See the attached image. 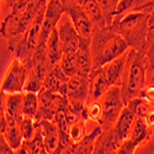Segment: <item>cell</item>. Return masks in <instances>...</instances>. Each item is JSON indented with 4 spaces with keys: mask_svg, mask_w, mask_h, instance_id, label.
<instances>
[{
    "mask_svg": "<svg viewBox=\"0 0 154 154\" xmlns=\"http://www.w3.org/2000/svg\"><path fill=\"white\" fill-rule=\"evenodd\" d=\"M15 153H17V154H45V153H47L40 125L37 127L35 136L30 140H23L20 148Z\"/></svg>",
    "mask_w": 154,
    "mask_h": 154,
    "instance_id": "cell-22",
    "label": "cell"
},
{
    "mask_svg": "<svg viewBox=\"0 0 154 154\" xmlns=\"http://www.w3.org/2000/svg\"><path fill=\"white\" fill-rule=\"evenodd\" d=\"M83 116L86 121H93V122L99 123V121L102 116V104H101L100 99L86 102Z\"/></svg>",
    "mask_w": 154,
    "mask_h": 154,
    "instance_id": "cell-28",
    "label": "cell"
},
{
    "mask_svg": "<svg viewBox=\"0 0 154 154\" xmlns=\"http://www.w3.org/2000/svg\"><path fill=\"white\" fill-rule=\"evenodd\" d=\"M4 2L6 3V5H8L9 8H12V6H14V5L19 2V0H4Z\"/></svg>",
    "mask_w": 154,
    "mask_h": 154,
    "instance_id": "cell-41",
    "label": "cell"
},
{
    "mask_svg": "<svg viewBox=\"0 0 154 154\" xmlns=\"http://www.w3.org/2000/svg\"><path fill=\"white\" fill-rule=\"evenodd\" d=\"M152 10V0H121L116 10L115 20H120L123 16L128 14H133V12H150Z\"/></svg>",
    "mask_w": 154,
    "mask_h": 154,
    "instance_id": "cell-21",
    "label": "cell"
},
{
    "mask_svg": "<svg viewBox=\"0 0 154 154\" xmlns=\"http://www.w3.org/2000/svg\"><path fill=\"white\" fill-rule=\"evenodd\" d=\"M58 93H51L45 89H41L38 93V113H37V121L41 120H52L54 121L57 106H58Z\"/></svg>",
    "mask_w": 154,
    "mask_h": 154,
    "instance_id": "cell-11",
    "label": "cell"
},
{
    "mask_svg": "<svg viewBox=\"0 0 154 154\" xmlns=\"http://www.w3.org/2000/svg\"><path fill=\"white\" fill-rule=\"evenodd\" d=\"M63 15H64V10H63V5L60 0H48L46 12H45L43 25H42V32L38 42L47 45L48 37L57 29Z\"/></svg>",
    "mask_w": 154,
    "mask_h": 154,
    "instance_id": "cell-9",
    "label": "cell"
},
{
    "mask_svg": "<svg viewBox=\"0 0 154 154\" xmlns=\"http://www.w3.org/2000/svg\"><path fill=\"white\" fill-rule=\"evenodd\" d=\"M139 96L143 97L144 100H147L152 106H154V84L147 83V85L144 86V89L142 90Z\"/></svg>",
    "mask_w": 154,
    "mask_h": 154,
    "instance_id": "cell-35",
    "label": "cell"
},
{
    "mask_svg": "<svg viewBox=\"0 0 154 154\" xmlns=\"http://www.w3.org/2000/svg\"><path fill=\"white\" fill-rule=\"evenodd\" d=\"M0 153L2 154H12V153H15L14 148L10 146V143L8 142L6 138L3 134L0 136Z\"/></svg>",
    "mask_w": 154,
    "mask_h": 154,
    "instance_id": "cell-37",
    "label": "cell"
},
{
    "mask_svg": "<svg viewBox=\"0 0 154 154\" xmlns=\"http://www.w3.org/2000/svg\"><path fill=\"white\" fill-rule=\"evenodd\" d=\"M38 125H40L43 134L47 153L54 154L60 142V132L57 123L52 120H41Z\"/></svg>",
    "mask_w": 154,
    "mask_h": 154,
    "instance_id": "cell-16",
    "label": "cell"
},
{
    "mask_svg": "<svg viewBox=\"0 0 154 154\" xmlns=\"http://www.w3.org/2000/svg\"><path fill=\"white\" fill-rule=\"evenodd\" d=\"M152 9H154V0H152Z\"/></svg>",
    "mask_w": 154,
    "mask_h": 154,
    "instance_id": "cell-43",
    "label": "cell"
},
{
    "mask_svg": "<svg viewBox=\"0 0 154 154\" xmlns=\"http://www.w3.org/2000/svg\"><path fill=\"white\" fill-rule=\"evenodd\" d=\"M68 79H69V76L64 74L60 64H57L53 68H51L49 72L47 73L42 89L48 90L51 93H58V94L66 95Z\"/></svg>",
    "mask_w": 154,
    "mask_h": 154,
    "instance_id": "cell-12",
    "label": "cell"
},
{
    "mask_svg": "<svg viewBox=\"0 0 154 154\" xmlns=\"http://www.w3.org/2000/svg\"><path fill=\"white\" fill-rule=\"evenodd\" d=\"M78 2H79V3H80V4H84V3H85V2H86V0H78Z\"/></svg>",
    "mask_w": 154,
    "mask_h": 154,
    "instance_id": "cell-42",
    "label": "cell"
},
{
    "mask_svg": "<svg viewBox=\"0 0 154 154\" xmlns=\"http://www.w3.org/2000/svg\"><path fill=\"white\" fill-rule=\"evenodd\" d=\"M138 147H139V146L134 142L133 139L128 138V139L123 140L122 144L120 146V148L117 149L116 153H117V154H133V153L137 150Z\"/></svg>",
    "mask_w": 154,
    "mask_h": 154,
    "instance_id": "cell-34",
    "label": "cell"
},
{
    "mask_svg": "<svg viewBox=\"0 0 154 154\" xmlns=\"http://www.w3.org/2000/svg\"><path fill=\"white\" fill-rule=\"evenodd\" d=\"M146 54L148 58L154 57V32H152V31L149 33V45H148V49H147Z\"/></svg>",
    "mask_w": 154,
    "mask_h": 154,
    "instance_id": "cell-39",
    "label": "cell"
},
{
    "mask_svg": "<svg viewBox=\"0 0 154 154\" xmlns=\"http://www.w3.org/2000/svg\"><path fill=\"white\" fill-rule=\"evenodd\" d=\"M38 123H40V121H37L36 119L23 116V119L20 121V128L22 132L23 140H30L35 136Z\"/></svg>",
    "mask_w": 154,
    "mask_h": 154,
    "instance_id": "cell-33",
    "label": "cell"
},
{
    "mask_svg": "<svg viewBox=\"0 0 154 154\" xmlns=\"http://www.w3.org/2000/svg\"><path fill=\"white\" fill-rule=\"evenodd\" d=\"M136 120H137L136 115L130 109H128V107H125L123 111L120 115L119 120L116 121L115 126L112 127L113 128V132H115V137H116L117 142L120 144H122L123 140L130 138L132 127H133Z\"/></svg>",
    "mask_w": 154,
    "mask_h": 154,
    "instance_id": "cell-15",
    "label": "cell"
},
{
    "mask_svg": "<svg viewBox=\"0 0 154 154\" xmlns=\"http://www.w3.org/2000/svg\"><path fill=\"white\" fill-rule=\"evenodd\" d=\"M147 83L154 84V57H147Z\"/></svg>",
    "mask_w": 154,
    "mask_h": 154,
    "instance_id": "cell-36",
    "label": "cell"
},
{
    "mask_svg": "<svg viewBox=\"0 0 154 154\" xmlns=\"http://www.w3.org/2000/svg\"><path fill=\"white\" fill-rule=\"evenodd\" d=\"M110 83L107 76L104 72V68L93 69L90 76H89V99L88 101L99 100L105 91L110 88Z\"/></svg>",
    "mask_w": 154,
    "mask_h": 154,
    "instance_id": "cell-14",
    "label": "cell"
},
{
    "mask_svg": "<svg viewBox=\"0 0 154 154\" xmlns=\"http://www.w3.org/2000/svg\"><path fill=\"white\" fill-rule=\"evenodd\" d=\"M90 46L93 69L102 68L105 64L119 58L130 49V46L125 38L111 27L94 30Z\"/></svg>",
    "mask_w": 154,
    "mask_h": 154,
    "instance_id": "cell-2",
    "label": "cell"
},
{
    "mask_svg": "<svg viewBox=\"0 0 154 154\" xmlns=\"http://www.w3.org/2000/svg\"><path fill=\"white\" fill-rule=\"evenodd\" d=\"M102 128L100 126H97L95 130L86 134L80 142L78 143H73L69 149L67 150V153H72V154H90V153H94V149H95V140L97 138V136L101 133Z\"/></svg>",
    "mask_w": 154,
    "mask_h": 154,
    "instance_id": "cell-23",
    "label": "cell"
},
{
    "mask_svg": "<svg viewBox=\"0 0 154 154\" xmlns=\"http://www.w3.org/2000/svg\"><path fill=\"white\" fill-rule=\"evenodd\" d=\"M58 33L63 47V53H75L78 51L82 36L75 30L69 16L64 14L58 23Z\"/></svg>",
    "mask_w": 154,
    "mask_h": 154,
    "instance_id": "cell-10",
    "label": "cell"
},
{
    "mask_svg": "<svg viewBox=\"0 0 154 154\" xmlns=\"http://www.w3.org/2000/svg\"><path fill=\"white\" fill-rule=\"evenodd\" d=\"M64 14H67L72 20L78 33L88 40H91L94 33V26L89 20L86 12L78 0H60Z\"/></svg>",
    "mask_w": 154,
    "mask_h": 154,
    "instance_id": "cell-7",
    "label": "cell"
},
{
    "mask_svg": "<svg viewBox=\"0 0 154 154\" xmlns=\"http://www.w3.org/2000/svg\"><path fill=\"white\" fill-rule=\"evenodd\" d=\"M38 113V94L26 91L23 93V116L37 120Z\"/></svg>",
    "mask_w": 154,
    "mask_h": 154,
    "instance_id": "cell-27",
    "label": "cell"
},
{
    "mask_svg": "<svg viewBox=\"0 0 154 154\" xmlns=\"http://www.w3.org/2000/svg\"><path fill=\"white\" fill-rule=\"evenodd\" d=\"M126 107L130 109L137 117L143 119L146 115H147V112H148L152 107H154V106H152L149 102H148L147 100H144L143 97L137 96V97H134V99H132V100L128 101L127 105H126Z\"/></svg>",
    "mask_w": 154,
    "mask_h": 154,
    "instance_id": "cell-30",
    "label": "cell"
},
{
    "mask_svg": "<svg viewBox=\"0 0 154 154\" xmlns=\"http://www.w3.org/2000/svg\"><path fill=\"white\" fill-rule=\"evenodd\" d=\"M149 27H150V31L154 32V9L150 11V16H149Z\"/></svg>",
    "mask_w": 154,
    "mask_h": 154,
    "instance_id": "cell-40",
    "label": "cell"
},
{
    "mask_svg": "<svg viewBox=\"0 0 154 154\" xmlns=\"http://www.w3.org/2000/svg\"><path fill=\"white\" fill-rule=\"evenodd\" d=\"M83 8L86 12L89 20H90V22L93 23L94 30L109 27L104 12H102L101 8L95 3V0H86V2L83 4Z\"/></svg>",
    "mask_w": 154,
    "mask_h": 154,
    "instance_id": "cell-24",
    "label": "cell"
},
{
    "mask_svg": "<svg viewBox=\"0 0 154 154\" xmlns=\"http://www.w3.org/2000/svg\"><path fill=\"white\" fill-rule=\"evenodd\" d=\"M60 67L67 76H73L78 73V62H76V52L75 53H64L60 60Z\"/></svg>",
    "mask_w": 154,
    "mask_h": 154,
    "instance_id": "cell-31",
    "label": "cell"
},
{
    "mask_svg": "<svg viewBox=\"0 0 154 154\" xmlns=\"http://www.w3.org/2000/svg\"><path fill=\"white\" fill-rule=\"evenodd\" d=\"M120 143L117 142L116 137H115L113 128H109V130H102L101 133L97 136L95 140V154H111L116 153L117 149L120 148Z\"/></svg>",
    "mask_w": 154,
    "mask_h": 154,
    "instance_id": "cell-19",
    "label": "cell"
},
{
    "mask_svg": "<svg viewBox=\"0 0 154 154\" xmlns=\"http://www.w3.org/2000/svg\"><path fill=\"white\" fill-rule=\"evenodd\" d=\"M143 120L148 125V127H150V128H153V130H154V107H152L147 112V115L143 117Z\"/></svg>",
    "mask_w": 154,
    "mask_h": 154,
    "instance_id": "cell-38",
    "label": "cell"
},
{
    "mask_svg": "<svg viewBox=\"0 0 154 154\" xmlns=\"http://www.w3.org/2000/svg\"><path fill=\"white\" fill-rule=\"evenodd\" d=\"M127 56H128V51L126 53H123L122 56H120L119 58L109 62L107 64H105V66L102 67L106 76H107L110 85H120L121 86L122 76H123V73L126 69Z\"/></svg>",
    "mask_w": 154,
    "mask_h": 154,
    "instance_id": "cell-18",
    "label": "cell"
},
{
    "mask_svg": "<svg viewBox=\"0 0 154 154\" xmlns=\"http://www.w3.org/2000/svg\"><path fill=\"white\" fill-rule=\"evenodd\" d=\"M100 101L102 104V116L97 125L102 130H109L115 126L121 112L126 107L121 94V86L111 85L100 97Z\"/></svg>",
    "mask_w": 154,
    "mask_h": 154,
    "instance_id": "cell-5",
    "label": "cell"
},
{
    "mask_svg": "<svg viewBox=\"0 0 154 154\" xmlns=\"http://www.w3.org/2000/svg\"><path fill=\"white\" fill-rule=\"evenodd\" d=\"M152 134H153V128L148 127V125L144 122L143 119L137 117V120H136V122L132 127L130 138L133 139L134 142L140 147V144L149 142Z\"/></svg>",
    "mask_w": 154,
    "mask_h": 154,
    "instance_id": "cell-26",
    "label": "cell"
},
{
    "mask_svg": "<svg viewBox=\"0 0 154 154\" xmlns=\"http://www.w3.org/2000/svg\"><path fill=\"white\" fill-rule=\"evenodd\" d=\"M149 16L150 12L147 11L133 12L115 20L110 27L125 38L131 49L147 53L150 33Z\"/></svg>",
    "mask_w": 154,
    "mask_h": 154,
    "instance_id": "cell-3",
    "label": "cell"
},
{
    "mask_svg": "<svg viewBox=\"0 0 154 154\" xmlns=\"http://www.w3.org/2000/svg\"><path fill=\"white\" fill-rule=\"evenodd\" d=\"M91 40L82 37L79 47L76 51V62H78V75L89 78L93 72V56H91Z\"/></svg>",
    "mask_w": 154,
    "mask_h": 154,
    "instance_id": "cell-13",
    "label": "cell"
},
{
    "mask_svg": "<svg viewBox=\"0 0 154 154\" xmlns=\"http://www.w3.org/2000/svg\"><path fill=\"white\" fill-rule=\"evenodd\" d=\"M4 101L2 99V105L5 107L6 116L15 119L19 122L23 119V93L16 94H4Z\"/></svg>",
    "mask_w": 154,
    "mask_h": 154,
    "instance_id": "cell-17",
    "label": "cell"
},
{
    "mask_svg": "<svg viewBox=\"0 0 154 154\" xmlns=\"http://www.w3.org/2000/svg\"><path fill=\"white\" fill-rule=\"evenodd\" d=\"M86 120L84 117L76 120L75 122L69 125V137L73 143H78L86 136V128H85Z\"/></svg>",
    "mask_w": 154,
    "mask_h": 154,
    "instance_id": "cell-32",
    "label": "cell"
},
{
    "mask_svg": "<svg viewBox=\"0 0 154 154\" xmlns=\"http://www.w3.org/2000/svg\"><path fill=\"white\" fill-rule=\"evenodd\" d=\"M147 85V54L128 49L126 69L121 82V94L125 104L139 96Z\"/></svg>",
    "mask_w": 154,
    "mask_h": 154,
    "instance_id": "cell-4",
    "label": "cell"
},
{
    "mask_svg": "<svg viewBox=\"0 0 154 154\" xmlns=\"http://www.w3.org/2000/svg\"><path fill=\"white\" fill-rule=\"evenodd\" d=\"M121 0H95V3L101 8L102 12H104L109 27L113 23L115 15H116V10Z\"/></svg>",
    "mask_w": 154,
    "mask_h": 154,
    "instance_id": "cell-29",
    "label": "cell"
},
{
    "mask_svg": "<svg viewBox=\"0 0 154 154\" xmlns=\"http://www.w3.org/2000/svg\"><path fill=\"white\" fill-rule=\"evenodd\" d=\"M27 74H29V68L20 59L15 58L3 79L2 93L4 94L23 93Z\"/></svg>",
    "mask_w": 154,
    "mask_h": 154,
    "instance_id": "cell-8",
    "label": "cell"
},
{
    "mask_svg": "<svg viewBox=\"0 0 154 154\" xmlns=\"http://www.w3.org/2000/svg\"><path fill=\"white\" fill-rule=\"evenodd\" d=\"M6 140L10 143V146L14 148V150L16 152L20 146L23 142V137H22V132L20 128V122L15 119L8 117V123H6V130L4 133H2Z\"/></svg>",
    "mask_w": 154,
    "mask_h": 154,
    "instance_id": "cell-25",
    "label": "cell"
},
{
    "mask_svg": "<svg viewBox=\"0 0 154 154\" xmlns=\"http://www.w3.org/2000/svg\"><path fill=\"white\" fill-rule=\"evenodd\" d=\"M48 0H19L2 22V37L8 41L9 51L17 53L26 35L40 11L46 9Z\"/></svg>",
    "mask_w": 154,
    "mask_h": 154,
    "instance_id": "cell-1",
    "label": "cell"
},
{
    "mask_svg": "<svg viewBox=\"0 0 154 154\" xmlns=\"http://www.w3.org/2000/svg\"><path fill=\"white\" fill-rule=\"evenodd\" d=\"M63 54L64 53H63V47L59 38L58 29H56L48 37L47 47H46V56H47V63L49 69L60 63Z\"/></svg>",
    "mask_w": 154,
    "mask_h": 154,
    "instance_id": "cell-20",
    "label": "cell"
},
{
    "mask_svg": "<svg viewBox=\"0 0 154 154\" xmlns=\"http://www.w3.org/2000/svg\"><path fill=\"white\" fill-rule=\"evenodd\" d=\"M70 107L83 116L85 105L89 99V78L82 75H73L68 79L66 93ZM84 117V116H83Z\"/></svg>",
    "mask_w": 154,
    "mask_h": 154,
    "instance_id": "cell-6",
    "label": "cell"
}]
</instances>
